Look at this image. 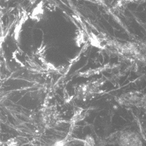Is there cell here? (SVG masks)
Wrapping results in <instances>:
<instances>
[{
  "mask_svg": "<svg viewBox=\"0 0 146 146\" xmlns=\"http://www.w3.org/2000/svg\"><path fill=\"white\" fill-rule=\"evenodd\" d=\"M8 146H18V142L14 139H11L7 141Z\"/></svg>",
  "mask_w": 146,
  "mask_h": 146,
  "instance_id": "1",
  "label": "cell"
}]
</instances>
